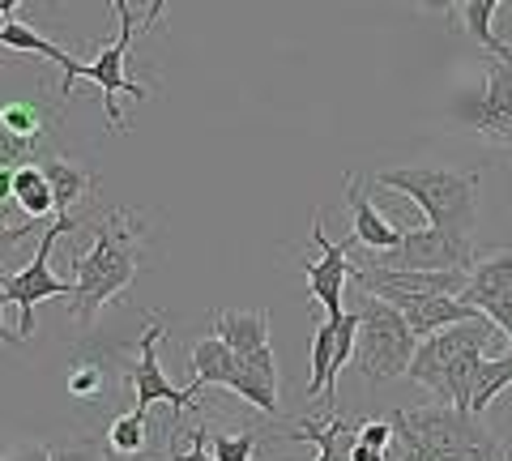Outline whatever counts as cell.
Returning a JSON list of instances; mask_svg holds the SVG:
<instances>
[{"instance_id": "cell-13", "label": "cell", "mask_w": 512, "mask_h": 461, "mask_svg": "<svg viewBox=\"0 0 512 461\" xmlns=\"http://www.w3.org/2000/svg\"><path fill=\"white\" fill-rule=\"evenodd\" d=\"M312 240L320 244L325 257L308 265V291L325 304V316H342L346 312V278L355 274V261H350L346 244H338V240H329L325 235V218L320 214L312 222Z\"/></svg>"}, {"instance_id": "cell-31", "label": "cell", "mask_w": 512, "mask_h": 461, "mask_svg": "<svg viewBox=\"0 0 512 461\" xmlns=\"http://www.w3.org/2000/svg\"><path fill=\"white\" fill-rule=\"evenodd\" d=\"M205 444H210V427H192L188 432V449L184 453H167V457H158V461H218L214 453H205Z\"/></svg>"}, {"instance_id": "cell-12", "label": "cell", "mask_w": 512, "mask_h": 461, "mask_svg": "<svg viewBox=\"0 0 512 461\" xmlns=\"http://www.w3.org/2000/svg\"><path fill=\"white\" fill-rule=\"evenodd\" d=\"M363 295H380L389 299V304L406 316V325L414 338H431V333H440L448 325L457 321H478L483 316V308L466 304L461 295H414V291H393V286H380V291H363Z\"/></svg>"}, {"instance_id": "cell-10", "label": "cell", "mask_w": 512, "mask_h": 461, "mask_svg": "<svg viewBox=\"0 0 512 461\" xmlns=\"http://www.w3.org/2000/svg\"><path fill=\"white\" fill-rule=\"evenodd\" d=\"M491 338H495V325L487 321V316H478V321H457V325H448V329L431 333V338L419 342V351H414L406 376L414 380V385L440 393V380H444L448 359L461 355V351H470V346H487Z\"/></svg>"}, {"instance_id": "cell-26", "label": "cell", "mask_w": 512, "mask_h": 461, "mask_svg": "<svg viewBox=\"0 0 512 461\" xmlns=\"http://www.w3.org/2000/svg\"><path fill=\"white\" fill-rule=\"evenodd\" d=\"M393 419H363L355 423V440H350V461H389L393 444Z\"/></svg>"}, {"instance_id": "cell-16", "label": "cell", "mask_w": 512, "mask_h": 461, "mask_svg": "<svg viewBox=\"0 0 512 461\" xmlns=\"http://www.w3.org/2000/svg\"><path fill=\"white\" fill-rule=\"evenodd\" d=\"M0 47H9V52H35V56H47L52 65H60L64 69V86H60V103H73V82L82 77V60L77 56H69L64 47H56L52 39H43V35H35L30 26H22V22H13V18H5L0 22Z\"/></svg>"}, {"instance_id": "cell-19", "label": "cell", "mask_w": 512, "mask_h": 461, "mask_svg": "<svg viewBox=\"0 0 512 461\" xmlns=\"http://www.w3.org/2000/svg\"><path fill=\"white\" fill-rule=\"evenodd\" d=\"M504 295H512V252L508 248L491 252V257H483V261H474L461 299L474 304V308H483V304H491V299H504Z\"/></svg>"}, {"instance_id": "cell-22", "label": "cell", "mask_w": 512, "mask_h": 461, "mask_svg": "<svg viewBox=\"0 0 512 461\" xmlns=\"http://www.w3.org/2000/svg\"><path fill=\"white\" fill-rule=\"evenodd\" d=\"M60 111H64V103H5L0 107V120H5L18 137L47 150V133L60 124Z\"/></svg>"}, {"instance_id": "cell-29", "label": "cell", "mask_w": 512, "mask_h": 461, "mask_svg": "<svg viewBox=\"0 0 512 461\" xmlns=\"http://www.w3.org/2000/svg\"><path fill=\"white\" fill-rule=\"evenodd\" d=\"M47 150L35 146V141H26L9 129L5 120H0V167H26V163H43Z\"/></svg>"}, {"instance_id": "cell-33", "label": "cell", "mask_w": 512, "mask_h": 461, "mask_svg": "<svg viewBox=\"0 0 512 461\" xmlns=\"http://www.w3.org/2000/svg\"><path fill=\"white\" fill-rule=\"evenodd\" d=\"M52 461H111L94 444H52Z\"/></svg>"}, {"instance_id": "cell-14", "label": "cell", "mask_w": 512, "mask_h": 461, "mask_svg": "<svg viewBox=\"0 0 512 461\" xmlns=\"http://www.w3.org/2000/svg\"><path fill=\"white\" fill-rule=\"evenodd\" d=\"M227 389L239 393V397H248L261 415L278 419L282 402H278V359H274V346H265V351H256V355H239V368H235Z\"/></svg>"}, {"instance_id": "cell-28", "label": "cell", "mask_w": 512, "mask_h": 461, "mask_svg": "<svg viewBox=\"0 0 512 461\" xmlns=\"http://www.w3.org/2000/svg\"><path fill=\"white\" fill-rule=\"evenodd\" d=\"M512 385V351L500 355V359H483V368H478V385H474V402L470 410L474 415H483V410L500 397L504 389Z\"/></svg>"}, {"instance_id": "cell-25", "label": "cell", "mask_w": 512, "mask_h": 461, "mask_svg": "<svg viewBox=\"0 0 512 461\" xmlns=\"http://www.w3.org/2000/svg\"><path fill=\"white\" fill-rule=\"evenodd\" d=\"M13 205H18V210H26L30 218L56 214L52 184H47V176H43V167H39V163L18 167V180H13Z\"/></svg>"}, {"instance_id": "cell-3", "label": "cell", "mask_w": 512, "mask_h": 461, "mask_svg": "<svg viewBox=\"0 0 512 461\" xmlns=\"http://www.w3.org/2000/svg\"><path fill=\"white\" fill-rule=\"evenodd\" d=\"M380 188L406 193L423 210L431 227L448 231L453 240H470L478 227V171H453V167H389L376 171Z\"/></svg>"}, {"instance_id": "cell-7", "label": "cell", "mask_w": 512, "mask_h": 461, "mask_svg": "<svg viewBox=\"0 0 512 461\" xmlns=\"http://www.w3.org/2000/svg\"><path fill=\"white\" fill-rule=\"evenodd\" d=\"M163 333H167V321H154L137 338V368L128 372V385H133V410L150 415L154 402H167V406H175V427H180L184 410H201L197 402H192L197 389H201V380H188V389H175L163 376V368H158V342H163ZM175 427H171V436H175Z\"/></svg>"}, {"instance_id": "cell-8", "label": "cell", "mask_w": 512, "mask_h": 461, "mask_svg": "<svg viewBox=\"0 0 512 461\" xmlns=\"http://www.w3.org/2000/svg\"><path fill=\"white\" fill-rule=\"evenodd\" d=\"M111 9H116V18H120V39L116 43H107L99 47V56L90 60V65L82 69V77H90V82H99L103 90V111H107V129H124V116H120V94H133V99H150V90L141 86V82H128L124 77V56H128V43H133V9H128V0H111Z\"/></svg>"}, {"instance_id": "cell-18", "label": "cell", "mask_w": 512, "mask_h": 461, "mask_svg": "<svg viewBox=\"0 0 512 461\" xmlns=\"http://www.w3.org/2000/svg\"><path fill=\"white\" fill-rule=\"evenodd\" d=\"M154 449L150 444V415H141V410H120L116 419L107 423V436H103V453L111 461H141Z\"/></svg>"}, {"instance_id": "cell-38", "label": "cell", "mask_w": 512, "mask_h": 461, "mask_svg": "<svg viewBox=\"0 0 512 461\" xmlns=\"http://www.w3.org/2000/svg\"><path fill=\"white\" fill-rule=\"evenodd\" d=\"M5 308H13V304H9L5 295H0V342H22L18 333H9V329H5Z\"/></svg>"}, {"instance_id": "cell-2", "label": "cell", "mask_w": 512, "mask_h": 461, "mask_svg": "<svg viewBox=\"0 0 512 461\" xmlns=\"http://www.w3.org/2000/svg\"><path fill=\"white\" fill-rule=\"evenodd\" d=\"M393 427L406 461H504V440L487 432L483 415L453 402L397 410Z\"/></svg>"}, {"instance_id": "cell-15", "label": "cell", "mask_w": 512, "mask_h": 461, "mask_svg": "<svg viewBox=\"0 0 512 461\" xmlns=\"http://www.w3.org/2000/svg\"><path fill=\"white\" fill-rule=\"evenodd\" d=\"M346 205H350V218H355L346 248H372V252H384V248H397V244H402V235H406V231H397L393 222L384 218L376 205L363 197V184H359L355 176L346 180Z\"/></svg>"}, {"instance_id": "cell-9", "label": "cell", "mask_w": 512, "mask_h": 461, "mask_svg": "<svg viewBox=\"0 0 512 461\" xmlns=\"http://www.w3.org/2000/svg\"><path fill=\"white\" fill-rule=\"evenodd\" d=\"M355 338H359V312L325 316V321L316 325V338H312V380H308V389H303L308 402L325 397L329 410H338L333 380H338L346 363L355 359Z\"/></svg>"}, {"instance_id": "cell-11", "label": "cell", "mask_w": 512, "mask_h": 461, "mask_svg": "<svg viewBox=\"0 0 512 461\" xmlns=\"http://www.w3.org/2000/svg\"><path fill=\"white\" fill-rule=\"evenodd\" d=\"M457 116L470 124V129L491 141V146H512V69L508 60H487V86L474 103L457 107Z\"/></svg>"}, {"instance_id": "cell-1", "label": "cell", "mask_w": 512, "mask_h": 461, "mask_svg": "<svg viewBox=\"0 0 512 461\" xmlns=\"http://www.w3.org/2000/svg\"><path fill=\"white\" fill-rule=\"evenodd\" d=\"M141 265V218L128 210H107L103 227L94 235L90 252L73 257V316L77 325H90L107 299H116Z\"/></svg>"}, {"instance_id": "cell-30", "label": "cell", "mask_w": 512, "mask_h": 461, "mask_svg": "<svg viewBox=\"0 0 512 461\" xmlns=\"http://www.w3.org/2000/svg\"><path fill=\"white\" fill-rule=\"evenodd\" d=\"M256 440H261V432H239V436H231V432L214 436L210 432V449H214L218 461H252Z\"/></svg>"}, {"instance_id": "cell-36", "label": "cell", "mask_w": 512, "mask_h": 461, "mask_svg": "<svg viewBox=\"0 0 512 461\" xmlns=\"http://www.w3.org/2000/svg\"><path fill=\"white\" fill-rule=\"evenodd\" d=\"M414 5H419L423 13H444V18H448V13L461 9V0H414Z\"/></svg>"}, {"instance_id": "cell-24", "label": "cell", "mask_w": 512, "mask_h": 461, "mask_svg": "<svg viewBox=\"0 0 512 461\" xmlns=\"http://www.w3.org/2000/svg\"><path fill=\"white\" fill-rule=\"evenodd\" d=\"M235 368H239V355L218 338V333H210V338H201L197 346H192V380H201V385L227 389Z\"/></svg>"}, {"instance_id": "cell-27", "label": "cell", "mask_w": 512, "mask_h": 461, "mask_svg": "<svg viewBox=\"0 0 512 461\" xmlns=\"http://www.w3.org/2000/svg\"><path fill=\"white\" fill-rule=\"evenodd\" d=\"M495 9H500V0H461V18H466V30L487 47L491 56H500V60H512V47L495 39V30H491V18H495Z\"/></svg>"}, {"instance_id": "cell-5", "label": "cell", "mask_w": 512, "mask_h": 461, "mask_svg": "<svg viewBox=\"0 0 512 461\" xmlns=\"http://www.w3.org/2000/svg\"><path fill=\"white\" fill-rule=\"evenodd\" d=\"M77 227H82V218L56 214V222L43 231L35 261H30L26 269H18V274H0V295H5L9 304L18 308V316H22V325H18V338H22V342L30 338V333H35V308L43 304V299H52V295H73V286L60 282V278L52 274L47 257H52V248H56L60 235H69V231H77Z\"/></svg>"}, {"instance_id": "cell-35", "label": "cell", "mask_w": 512, "mask_h": 461, "mask_svg": "<svg viewBox=\"0 0 512 461\" xmlns=\"http://www.w3.org/2000/svg\"><path fill=\"white\" fill-rule=\"evenodd\" d=\"M13 180H18V167H0V205H13Z\"/></svg>"}, {"instance_id": "cell-34", "label": "cell", "mask_w": 512, "mask_h": 461, "mask_svg": "<svg viewBox=\"0 0 512 461\" xmlns=\"http://www.w3.org/2000/svg\"><path fill=\"white\" fill-rule=\"evenodd\" d=\"M0 461H52V449H47V444H22L18 453L0 457Z\"/></svg>"}, {"instance_id": "cell-20", "label": "cell", "mask_w": 512, "mask_h": 461, "mask_svg": "<svg viewBox=\"0 0 512 461\" xmlns=\"http://www.w3.org/2000/svg\"><path fill=\"white\" fill-rule=\"evenodd\" d=\"M210 325L235 355H256L269 346V316L265 312H214Z\"/></svg>"}, {"instance_id": "cell-6", "label": "cell", "mask_w": 512, "mask_h": 461, "mask_svg": "<svg viewBox=\"0 0 512 461\" xmlns=\"http://www.w3.org/2000/svg\"><path fill=\"white\" fill-rule=\"evenodd\" d=\"M350 261L372 265V269H474V252H470V240H453L448 231L427 222V227L406 231L397 248H384V252L367 248Z\"/></svg>"}, {"instance_id": "cell-39", "label": "cell", "mask_w": 512, "mask_h": 461, "mask_svg": "<svg viewBox=\"0 0 512 461\" xmlns=\"http://www.w3.org/2000/svg\"><path fill=\"white\" fill-rule=\"evenodd\" d=\"M22 0H0V18H13V9H18Z\"/></svg>"}, {"instance_id": "cell-17", "label": "cell", "mask_w": 512, "mask_h": 461, "mask_svg": "<svg viewBox=\"0 0 512 461\" xmlns=\"http://www.w3.org/2000/svg\"><path fill=\"white\" fill-rule=\"evenodd\" d=\"M69 393L86 406H99L116 393V355H77L69 363Z\"/></svg>"}, {"instance_id": "cell-37", "label": "cell", "mask_w": 512, "mask_h": 461, "mask_svg": "<svg viewBox=\"0 0 512 461\" xmlns=\"http://www.w3.org/2000/svg\"><path fill=\"white\" fill-rule=\"evenodd\" d=\"M167 9V0H150V9H146V18H141V30H154V22H158V13Z\"/></svg>"}, {"instance_id": "cell-32", "label": "cell", "mask_w": 512, "mask_h": 461, "mask_svg": "<svg viewBox=\"0 0 512 461\" xmlns=\"http://www.w3.org/2000/svg\"><path fill=\"white\" fill-rule=\"evenodd\" d=\"M9 210L13 205H0V257L18 248L26 235H35V222H39V218H30V222H22V227H9Z\"/></svg>"}, {"instance_id": "cell-21", "label": "cell", "mask_w": 512, "mask_h": 461, "mask_svg": "<svg viewBox=\"0 0 512 461\" xmlns=\"http://www.w3.org/2000/svg\"><path fill=\"white\" fill-rule=\"evenodd\" d=\"M291 436L316 444V449H320L316 461H350V440H355V423H350V415H342V410H333V419H329V423L303 419Z\"/></svg>"}, {"instance_id": "cell-4", "label": "cell", "mask_w": 512, "mask_h": 461, "mask_svg": "<svg viewBox=\"0 0 512 461\" xmlns=\"http://www.w3.org/2000/svg\"><path fill=\"white\" fill-rule=\"evenodd\" d=\"M419 351V338L410 333L406 316L397 312L389 299L367 295L359 308V338H355V372L376 380V385H389V380H402L410 372V359Z\"/></svg>"}, {"instance_id": "cell-23", "label": "cell", "mask_w": 512, "mask_h": 461, "mask_svg": "<svg viewBox=\"0 0 512 461\" xmlns=\"http://www.w3.org/2000/svg\"><path fill=\"white\" fill-rule=\"evenodd\" d=\"M39 167H43L47 184H52L56 214H69V205H77V201H82L90 188H94V176H90V171H86V167H77V163H69V158H60V154H47Z\"/></svg>"}]
</instances>
